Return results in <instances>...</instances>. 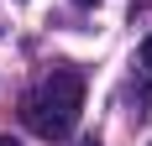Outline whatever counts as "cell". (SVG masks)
I'll use <instances>...</instances> for the list:
<instances>
[{
  "label": "cell",
  "instance_id": "cell-3",
  "mask_svg": "<svg viewBox=\"0 0 152 146\" xmlns=\"http://www.w3.org/2000/svg\"><path fill=\"white\" fill-rule=\"evenodd\" d=\"M74 5H100V0H74Z\"/></svg>",
  "mask_w": 152,
  "mask_h": 146
},
{
  "label": "cell",
  "instance_id": "cell-1",
  "mask_svg": "<svg viewBox=\"0 0 152 146\" xmlns=\"http://www.w3.org/2000/svg\"><path fill=\"white\" fill-rule=\"evenodd\" d=\"M79 110H84V73H79L74 63L53 68L42 84L26 94V104H21L26 125L42 136V141H63V136L79 125Z\"/></svg>",
  "mask_w": 152,
  "mask_h": 146
},
{
  "label": "cell",
  "instance_id": "cell-2",
  "mask_svg": "<svg viewBox=\"0 0 152 146\" xmlns=\"http://www.w3.org/2000/svg\"><path fill=\"white\" fill-rule=\"evenodd\" d=\"M142 68H152V31H147V42H142Z\"/></svg>",
  "mask_w": 152,
  "mask_h": 146
},
{
  "label": "cell",
  "instance_id": "cell-5",
  "mask_svg": "<svg viewBox=\"0 0 152 146\" xmlns=\"http://www.w3.org/2000/svg\"><path fill=\"white\" fill-rule=\"evenodd\" d=\"M79 146H100V141H79Z\"/></svg>",
  "mask_w": 152,
  "mask_h": 146
},
{
  "label": "cell",
  "instance_id": "cell-4",
  "mask_svg": "<svg viewBox=\"0 0 152 146\" xmlns=\"http://www.w3.org/2000/svg\"><path fill=\"white\" fill-rule=\"evenodd\" d=\"M0 146H16V141H11V136H0Z\"/></svg>",
  "mask_w": 152,
  "mask_h": 146
}]
</instances>
